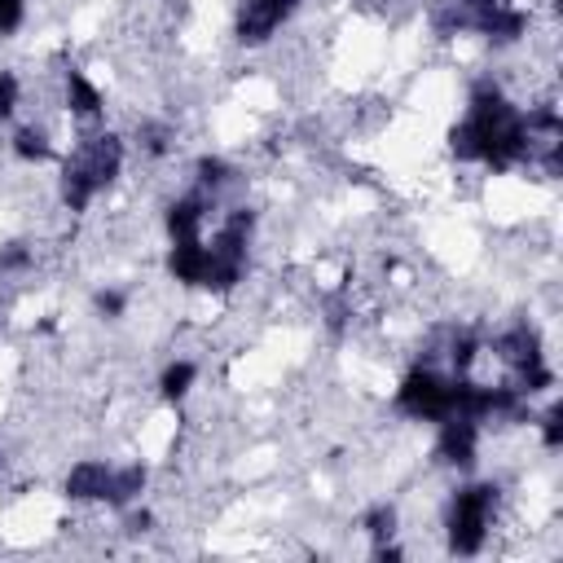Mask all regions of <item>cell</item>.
<instances>
[{
    "instance_id": "obj_1",
    "label": "cell",
    "mask_w": 563,
    "mask_h": 563,
    "mask_svg": "<svg viewBox=\"0 0 563 563\" xmlns=\"http://www.w3.org/2000/svg\"><path fill=\"white\" fill-rule=\"evenodd\" d=\"M119 168H124V141H119L115 132L93 137V141L66 164V172H62V203H66L71 212H85V207L93 203V194L106 190V185L119 177Z\"/></svg>"
},
{
    "instance_id": "obj_2",
    "label": "cell",
    "mask_w": 563,
    "mask_h": 563,
    "mask_svg": "<svg viewBox=\"0 0 563 563\" xmlns=\"http://www.w3.org/2000/svg\"><path fill=\"white\" fill-rule=\"evenodd\" d=\"M256 229V216L243 207L225 220V229L216 233V243L207 247V278L203 286L207 291H233L243 282V269H247V238Z\"/></svg>"
},
{
    "instance_id": "obj_3",
    "label": "cell",
    "mask_w": 563,
    "mask_h": 563,
    "mask_svg": "<svg viewBox=\"0 0 563 563\" xmlns=\"http://www.w3.org/2000/svg\"><path fill=\"white\" fill-rule=\"evenodd\" d=\"M494 507H498L494 485H471L453 498V507H449V550L453 554H475L479 546H485Z\"/></svg>"
},
{
    "instance_id": "obj_4",
    "label": "cell",
    "mask_w": 563,
    "mask_h": 563,
    "mask_svg": "<svg viewBox=\"0 0 563 563\" xmlns=\"http://www.w3.org/2000/svg\"><path fill=\"white\" fill-rule=\"evenodd\" d=\"M449 387H453V383H445L436 370L419 366V370L406 374V383L396 387V410L410 414V419H423V423H440V419L453 414Z\"/></svg>"
},
{
    "instance_id": "obj_5",
    "label": "cell",
    "mask_w": 563,
    "mask_h": 563,
    "mask_svg": "<svg viewBox=\"0 0 563 563\" xmlns=\"http://www.w3.org/2000/svg\"><path fill=\"white\" fill-rule=\"evenodd\" d=\"M295 10H299V0H247L243 14H238V40H243V44H265Z\"/></svg>"
},
{
    "instance_id": "obj_6",
    "label": "cell",
    "mask_w": 563,
    "mask_h": 563,
    "mask_svg": "<svg viewBox=\"0 0 563 563\" xmlns=\"http://www.w3.org/2000/svg\"><path fill=\"white\" fill-rule=\"evenodd\" d=\"M475 449H479V427H475L471 419H458V414L440 419V440H436L440 462H449V466H471V462H475Z\"/></svg>"
},
{
    "instance_id": "obj_7",
    "label": "cell",
    "mask_w": 563,
    "mask_h": 563,
    "mask_svg": "<svg viewBox=\"0 0 563 563\" xmlns=\"http://www.w3.org/2000/svg\"><path fill=\"white\" fill-rule=\"evenodd\" d=\"M106 489H111V466L106 462H79L71 466L66 475V498L71 502H106Z\"/></svg>"
},
{
    "instance_id": "obj_8",
    "label": "cell",
    "mask_w": 563,
    "mask_h": 563,
    "mask_svg": "<svg viewBox=\"0 0 563 563\" xmlns=\"http://www.w3.org/2000/svg\"><path fill=\"white\" fill-rule=\"evenodd\" d=\"M168 269H172L177 282L203 286V278H207V247L199 243V238H190V243H177L172 256H168Z\"/></svg>"
},
{
    "instance_id": "obj_9",
    "label": "cell",
    "mask_w": 563,
    "mask_h": 563,
    "mask_svg": "<svg viewBox=\"0 0 563 563\" xmlns=\"http://www.w3.org/2000/svg\"><path fill=\"white\" fill-rule=\"evenodd\" d=\"M66 106L75 119H98L102 115V93L85 71H66Z\"/></svg>"
},
{
    "instance_id": "obj_10",
    "label": "cell",
    "mask_w": 563,
    "mask_h": 563,
    "mask_svg": "<svg viewBox=\"0 0 563 563\" xmlns=\"http://www.w3.org/2000/svg\"><path fill=\"white\" fill-rule=\"evenodd\" d=\"M498 353H502L507 366L524 370V366H537V361H541V340H537L533 327H515V331H507V335L498 340Z\"/></svg>"
},
{
    "instance_id": "obj_11",
    "label": "cell",
    "mask_w": 563,
    "mask_h": 563,
    "mask_svg": "<svg viewBox=\"0 0 563 563\" xmlns=\"http://www.w3.org/2000/svg\"><path fill=\"white\" fill-rule=\"evenodd\" d=\"M203 229V199H181L168 207V233L172 243H190V238H199Z\"/></svg>"
},
{
    "instance_id": "obj_12",
    "label": "cell",
    "mask_w": 563,
    "mask_h": 563,
    "mask_svg": "<svg viewBox=\"0 0 563 563\" xmlns=\"http://www.w3.org/2000/svg\"><path fill=\"white\" fill-rule=\"evenodd\" d=\"M141 489H145V466H141V462H132V466H124V471H111L106 502H111V507H128Z\"/></svg>"
},
{
    "instance_id": "obj_13",
    "label": "cell",
    "mask_w": 563,
    "mask_h": 563,
    "mask_svg": "<svg viewBox=\"0 0 563 563\" xmlns=\"http://www.w3.org/2000/svg\"><path fill=\"white\" fill-rule=\"evenodd\" d=\"M14 154L27 158V164H44V158L53 154V145H49V137H44L40 128H23V132L14 137Z\"/></svg>"
},
{
    "instance_id": "obj_14",
    "label": "cell",
    "mask_w": 563,
    "mask_h": 563,
    "mask_svg": "<svg viewBox=\"0 0 563 563\" xmlns=\"http://www.w3.org/2000/svg\"><path fill=\"white\" fill-rule=\"evenodd\" d=\"M194 374H199V370H194L190 361H172V366L164 370V379H158V392H164L168 400H181V396L190 392V383H194Z\"/></svg>"
},
{
    "instance_id": "obj_15",
    "label": "cell",
    "mask_w": 563,
    "mask_h": 563,
    "mask_svg": "<svg viewBox=\"0 0 563 563\" xmlns=\"http://www.w3.org/2000/svg\"><path fill=\"white\" fill-rule=\"evenodd\" d=\"M229 181H233V168L225 164V158H199V185H203V190L216 194V190H225Z\"/></svg>"
},
{
    "instance_id": "obj_16",
    "label": "cell",
    "mask_w": 563,
    "mask_h": 563,
    "mask_svg": "<svg viewBox=\"0 0 563 563\" xmlns=\"http://www.w3.org/2000/svg\"><path fill=\"white\" fill-rule=\"evenodd\" d=\"M366 533L374 537V541H392V533H396V507H374L370 515H366Z\"/></svg>"
},
{
    "instance_id": "obj_17",
    "label": "cell",
    "mask_w": 563,
    "mask_h": 563,
    "mask_svg": "<svg viewBox=\"0 0 563 563\" xmlns=\"http://www.w3.org/2000/svg\"><path fill=\"white\" fill-rule=\"evenodd\" d=\"M137 141H141L150 154H168V141H172V132H168L164 124H141V128H137Z\"/></svg>"
},
{
    "instance_id": "obj_18",
    "label": "cell",
    "mask_w": 563,
    "mask_h": 563,
    "mask_svg": "<svg viewBox=\"0 0 563 563\" xmlns=\"http://www.w3.org/2000/svg\"><path fill=\"white\" fill-rule=\"evenodd\" d=\"M14 111H18V75L0 71V124H5Z\"/></svg>"
},
{
    "instance_id": "obj_19",
    "label": "cell",
    "mask_w": 563,
    "mask_h": 563,
    "mask_svg": "<svg viewBox=\"0 0 563 563\" xmlns=\"http://www.w3.org/2000/svg\"><path fill=\"white\" fill-rule=\"evenodd\" d=\"M541 440L546 449H559L563 445V406H550L546 419H541Z\"/></svg>"
},
{
    "instance_id": "obj_20",
    "label": "cell",
    "mask_w": 563,
    "mask_h": 563,
    "mask_svg": "<svg viewBox=\"0 0 563 563\" xmlns=\"http://www.w3.org/2000/svg\"><path fill=\"white\" fill-rule=\"evenodd\" d=\"M475 348H479V344H475L471 335L453 340V348H449V361H453V370H458V374H466V370H471V361H475Z\"/></svg>"
},
{
    "instance_id": "obj_21",
    "label": "cell",
    "mask_w": 563,
    "mask_h": 563,
    "mask_svg": "<svg viewBox=\"0 0 563 563\" xmlns=\"http://www.w3.org/2000/svg\"><path fill=\"white\" fill-rule=\"evenodd\" d=\"M23 27V0H0V36Z\"/></svg>"
},
{
    "instance_id": "obj_22",
    "label": "cell",
    "mask_w": 563,
    "mask_h": 563,
    "mask_svg": "<svg viewBox=\"0 0 563 563\" xmlns=\"http://www.w3.org/2000/svg\"><path fill=\"white\" fill-rule=\"evenodd\" d=\"M31 265V252L23 247V243H10L5 252H0V269L5 273H18V269H27Z\"/></svg>"
},
{
    "instance_id": "obj_23",
    "label": "cell",
    "mask_w": 563,
    "mask_h": 563,
    "mask_svg": "<svg viewBox=\"0 0 563 563\" xmlns=\"http://www.w3.org/2000/svg\"><path fill=\"white\" fill-rule=\"evenodd\" d=\"M98 312L119 317V312H124V295H119V291H98Z\"/></svg>"
},
{
    "instance_id": "obj_24",
    "label": "cell",
    "mask_w": 563,
    "mask_h": 563,
    "mask_svg": "<svg viewBox=\"0 0 563 563\" xmlns=\"http://www.w3.org/2000/svg\"><path fill=\"white\" fill-rule=\"evenodd\" d=\"M453 5L471 18V14H485V10H498V5H507V0H453Z\"/></svg>"
},
{
    "instance_id": "obj_25",
    "label": "cell",
    "mask_w": 563,
    "mask_h": 563,
    "mask_svg": "<svg viewBox=\"0 0 563 563\" xmlns=\"http://www.w3.org/2000/svg\"><path fill=\"white\" fill-rule=\"evenodd\" d=\"M150 524H154V520H150V515H145V511H141V515H132V520H128V528H132V533H145V528H150Z\"/></svg>"
}]
</instances>
